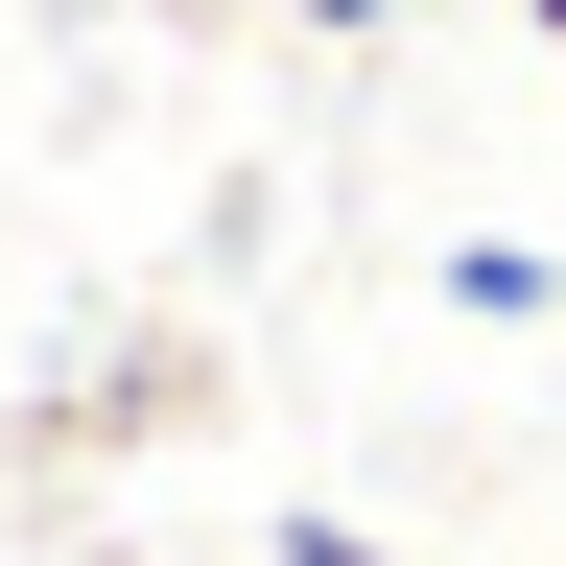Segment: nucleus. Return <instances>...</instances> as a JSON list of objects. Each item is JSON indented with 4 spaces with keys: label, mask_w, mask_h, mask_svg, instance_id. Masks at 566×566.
<instances>
[{
    "label": "nucleus",
    "mask_w": 566,
    "mask_h": 566,
    "mask_svg": "<svg viewBox=\"0 0 566 566\" xmlns=\"http://www.w3.org/2000/svg\"><path fill=\"white\" fill-rule=\"evenodd\" d=\"M424 283H449V307H472V331H543V307H566V260H543V237H449V260H424Z\"/></svg>",
    "instance_id": "f257e3e1"
},
{
    "label": "nucleus",
    "mask_w": 566,
    "mask_h": 566,
    "mask_svg": "<svg viewBox=\"0 0 566 566\" xmlns=\"http://www.w3.org/2000/svg\"><path fill=\"white\" fill-rule=\"evenodd\" d=\"M260 566H401V543H354V520H283V543H260Z\"/></svg>",
    "instance_id": "f03ea898"
}]
</instances>
